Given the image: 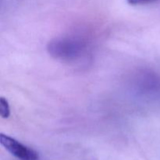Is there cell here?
<instances>
[{
    "mask_svg": "<svg viewBox=\"0 0 160 160\" xmlns=\"http://www.w3.org/2000/svg\"><path fill=\"white\" fill-rule=\"evenodd\" d=\"M10 115V108L6 98L1 97L0 98V116L2 118L7 119Z\"/></svg>",
    "mask_w": 160,
    "mask_h": 160,
    "instance_id": "3957f363",
    "label": "cell"
},
{
    "mask_svg": "<svg viewBox=\"0 0 160 160\" xmlns=\"http://www.w3.org/2000/svg\"><path fill=\"white\" fill-rule=\"evenodd\" d=\"M86 48V43L75 36H60L49 41L47 45L48 54L61 61H74L79 59Z\"/></svg>",
    "mask_w": 160,
    "mask_h": 160,
    "instance_id": "6da1fadb",
    "label": "cell"
},
{
    "mask_svg": "<svg viewBox=\"0 0 160 160\" xmlns=\"http://www.w3.org/2000/svg\"><path fill=\"white\" fill-rule=\"evenodd\" d=\"M0 143L11 155L20 160H38V153L35 150L23 145L16 139L0 134Z\"/></svg>",
    "mask_w": 160,
    "mask_h": 160,
    "instance_id": "7a4b0ae2",
    "label": "cell"
},
{
    "mask_svg": "<svg viewBox=\"0 0 160 160\" xmlns=\"http://www.w3.org/2000/svg\"><path fill=\"white\" fill-rule=\"evenodd\" d=\"M158 0H127L128 4L131 6H142V5H148L155 2Z\"/></svg>",
    "mask_w": 160,
    "mask_h": 160,
    "instance_id": "277c9868",
    "label": "cell"
}]
</instances>
